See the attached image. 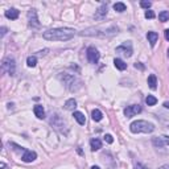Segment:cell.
<instances>
[{
    "instance_id": "34",
    "label": "cell",
    "mask_w": 169,
    "mask_h": 169,
    "mask_svg": "<svg viewBox=\"0 0 169 169\" xmlns=\"http://www.w3.org/2000/svg\"><path fill=\"white\" fill-rule=\"evenodd\" d=\"M91 169H101L99 167H95V165H94V167H91Z\"/></svg>"
},
{
    "instance_id": "11",
    "label": "cell",
    "mask_w": 169,
    "mask_h": 169,
    "mask_svg": "<svg viewBox=\"0 0 169 169\" xmlns=\"http://www.w3.org/2000/svg\"><path fill=\"white\" fill-rule=\"evenodd\" d=\"M106 16H107V4H103V6L95 12V15H94V19H95V20L102 21L103 19H106Z\"/></svg>"
},
{
    "instance_id": "15",
    "label": "cell",
    "mask_w": 169,
    "mask_h": 169,
    "mask_svg": "<svg viewBox=\"0 0 169 169\" xmlns=\"http://www.w3.org/2000/svg\"><path fill=\"white\" fill-rule=\"evenodd\" d=\"M90 147H91V151L95 152V151H98V149L102 148V142L99 139H91L90 140Z\"/></svg>"
},
{
    "instance_id": "21",
    "label": "cell",
    "mask_w": 169,
    "mask_h": 169,
    "mask_svg": "<svg viewBox=\"0 0 169 169\" xmlns=\"http://www.w3.org/2000/svg\"><path fill=\"white\" fill-rule=\"evenodd\" d=\"M145 103H147L148 106H155L157 103V98L153 97V95H148L147 98H145Z\"/></svg>"
},
{
    "instance_id": "24",
    "label": "cell",
    "mask_w": 169,
    "mask_h": 169,
    "mask_svg": "<svg viewBox=\"0 0 169 169\" xmlns=\"http://www.w3.org/2000/svg\"><path fill=\"white\" fill-rule=\"evenodd\" d=\"M126 4L124 3H115L114 4V9L116 12H124L126 11Z\"/></svg>"
},
{
    "instance_id": "33",
    "label": "cell",
    "mask_w": 169,
    "mask_h": 169,
    "mask_svg": "<svg viewBox=\"0 0 169 169\" xmlns=\"http://www.w3.org/2000/svg\"><path fill=\"white\" fill-rule=\"evenodd\" d=\"M164 107H165V109H169V102H165V103H164Z\"/></svg>"
},
{
    "instance_id": "18",
    "label": "cell",
    "mask_w": 169,
    "mask_h": 169,
    "mask_svg": "<svg viewBox=\"0 0 169 169\" xmlns=\"http://www.w3.org/2000/svg\"><path fill=\"white\" fill-rule=\"evenodd\" d=\"M76 107H77V101L73 99V98H72V99H68L66 103H65V109L69 110V111H73Z\"/></svg>"
},
{
    "instance_id": "2",
    "label": "cell",
    "mask_w": 169,
    "mask_h": 169,
    "mask_svg": "<svg viewBox=\"0 0 169 169\" xmlns=\"http://www.w3.org/2000/svg\"><path fill=\"white\" fill-rule=\"evenodd\" d=\"M130 130L132 134H151L155 131V126L147 120H135L130 124Z\"/></svg>"
},
{
    "instance_id": "22",
    "label": "cell",
    "mask_w": 169,
    "mask_h": 169,
    "mask_svg": "<svg viewBox=\"0 0 169 169\" xmlns=\"http://www.w3.org/2000/svg\"><path fill=\"white\" fill-rule=\"evenodd\" d=\"M159 20H160L161 23H165L169 20V12L168 11H163L159 13Z\"/></svg>"
},
{
    "instance_id": "31",
    "label": "cell",
    "mask_w": 169,
    "mask_h": 169,
    "mask_svg": "<svg viewBox=\"0 0 169 169\" xmlns=\"http://www.w3.org/2000/svg\"><path fill=\"white\" fill-rule=\"evenodd\" d=\"M7 33V28H4V27H2V36H4Z\"/></svg>"
},
{
    "instance_id": "9",
    "label": "cell",
    "mask_w": 169,
    "mask_h": 169,
    "mask_svg": "<svg viewBox=\"0 0 169 169\" xmlns=\"http://www.w3.org/2000/svg\"><path fill=\"white\" fill-rule=\"evenodd\" d=\"M140 112H142V107L139 105H132V106H128L124 109V115L127 118H132V116L140 114Z\"/></svg>"
},
{
    "instance_id": "35",
    "label": "cell",
    "mask_w": 169,
    "mask_h": 169,
    "mask_svg": "<svg viewBox=\"0 0 169 169\" xmlns=\"http://www.w3.org/2000/svg\"><path fill=\"white\" fill-rule=\"evenodd\" d=\"M168 57H169V49H168Z\"/></svg>"
},
{
    "instance_id": "29",
    "label": "cell",
    "mask_w": 169,
    "mask_h": 169,
    "mask_svg": "<svg viewBox=\"0 0 169 169\" xmlns=\"http://www.w3.org/2000/svg\"><path fill=\"white\" fill-rule=\"evenodd\" d=\"M135 68H136V69H140V70L144 69V66H143V65H140V64H135Z\"/></svg>"
},
{
    "instance_id": "14",
    "label": "cell",
    "mask_w": 169,
    "mask_h": 169,
    "mask_svg": "<svg viewBox=\"0 0 169 169\" xmlns=\"http://www.w3.org/2000/svg\"><path fill=\"white\" fill-rule=\"evenodd\" d=\"M33 112H35V115L37 116L39 119H44L45 118V111H44V107L40 106V105H37L33 107Z\"/></svg>"
},
{
    "instance_id": "16",
    "label": "cell",
    "mask_w": 169,
    "mask_h": 169,
    "mask_svg": "<svg viewBox=\"0 0 169 169\" xmlns=\"http://www.w3.org/2000/svg\"><path fill=\"white\" fill-rule=\"evenodd\" d=\"M73 116H74V119H76L81 126H83L84 123H86V118H84V115L82 114V112H79V111H74Z\"/></svg>"
},
{
    "instance_id": "10",
    "label": "cell",
    "mask_w": 169,
    "mask_h": 169,
    "mask_svg": "<svg viewBox=\"0 0 169 169\" xmlns=\"http://www.w3.org/2000/svg\"><path fill=\"white\" fill-rule=\"evenodd\" d=\"M36 159H37L36 152L29 151V149H25V152L23 153V156H21V160L24 163H32V161H35Z\"/></svg>"
},
{
    "instance_id": "7",
    "label": "cell",
    "mask_w": 169,
    "mask_h": 169,
    "mask_svg": "<svg viewBox=\"0 0 169 169\" xmlns=\"http://www.w3.org/2000/svg\"><path fill=\"white\" fill-rule=\"evenodd\" d=\"M152 144L155 145L156 148H163V147H168L169 145V136H157V138H153L152 139Z\"/></svg>"
},
{
    "instance_id": "1",
    "label": "cell",
    "mask_w": 169,
    "mask_h": 169,
    "mask_svg": "<svg viewBox=\"0 0 169 169\" xmlns=\"http://www.w3.org/2000/svg\"><path fill=\"white\" fill-rule=\"evenodd\" d=\"M76 36V31L72 28H57V29H49L44 32V37L48 41H68Z\"/></svg>"
},
{
    "instance_id": "17",
    "label": "cell",
    "mask_w": 169,
    "mask_h": 169,
    "mask_svg": "<svg viewBox=\"0 0 169 169\" xmlns=\"http://www.w3.org/2000/svg\"><path fill=\"white\" fill-rule=\"evenodd\" d=\"M114 65H115L116 69H118V70H122V72L127 69V64L124 62L123 60H120V58H115V60H114Z\"/></svg>"
},
{
    "instance_id": "19",
    "label": "cell",
    "mask_w": 169,
    "mask_h": 169,
    "mask_svg": "<svg viewBox=\"0 0 169 169\" xmlns=\"http://www.w3.org/2000/svg\"><path fill=\"white\" fill-rule=\"evenodd\" d=\"M148 84H149V87L152 89V90H155V89L157 87V78L155 74H151V76L148 77Z\"/></svg>"
},
{
    "instance_id": "4",
    "label": "cell",
    "mask_w": 169,
    "mask_h": 169,
    "mask_svg": "<svg viewBox=\"0 0 169 169\" xmlns=\"http://www.w3.org/2000/svg\"><path fill=\"white\" fill-rule=\"evenodd\" d=\"M2 70L4 73H7L8 76H13L16 72V64H15V60L11 58V57H7L3 60L2 62Z\"/></svg>"
},
{
    "instance_id": "27",
    "label": "cell",
    "mask_w": 169,
    "mask_h": 169,
    "mask_svg": "<svg viewBox=\"0 0 169 169\" xmlns=\"http://www.w3.org/2000/svg\"><path fill=\"white\" fill-rule=\"evenodd\" d=\"M105 142H107L109 144H111V143H114V139H112L111 135H105Z\"/></svg>"
},
{
    "instance_id": "6",
    "label": "cell",
    "mask_w": 169,
    "mask_h": 169,
    "mask_svg": "<svg viewBox=\"0 0 169 169\" xmlns=\"http://www.w3.org/2000/svg\"><path fill=\"white\" fill-rule=\"evenodd\" d=\"M86 56H87V60L90 64H98V61L101 58V54L99 52H98L97 48H94V46H90V48H87V52H86Z\"/></svg>"
},
{
    "instance_id": "12",
    "label": "cell",
    "mask_w": 169,
    "mask_h": 169,
    "mask_svg": "<svg viewBox=\"0 0 169 169\" xmlns=\"http://www.w3.org/2000/svg\"><path fill=\"white\" fill-rule=\"evenodd\" d=\"M19 15H20V12H19L16 8H9L6 11V17L11 19V20H16V19L19 17Z\"/></svg>"
},
{
    "instance_id": "23",
    "label": "cell",
    "mask_w": 169,
    "mask_h": 169,
    "mask_svg": "<svg viewBox=\"0 0 169 169\" xmlns=\"http://www.w3.org/2000/svg\"><path fill=\"white\" fill-rule=\"evenodd\" d=\"M36 64H37V58L35 57V56H29L27 60V65L29 68H35L36 66Z\"/></svg>"
},
{
    "instance_id": "26",
    "label": "cell",
    "mask_w": 169,
    "mask_h": 169,
    "mask_svg": "<svg viewBox=\"0 0 169 169\" xmlns=\"http://www.w3.org/2000/svg\"><path fill=\"white\" fill-rule=\"evenodd\" d=\"M155 12L153 11H147L145 12V19H155Z\"/></svg>"
},
{
    "instance_id": "13",
    "label": "cell",
    "mask_w": 169,
    "mask_h": 169,
    "mask_svg": "<svg viewBox=\"0 0 169 169\" xmlns=\"http://www.w3.org/2000/svg\"><path fill=\"white\" fill-rule=\"evenodd\" d=\"M147 39H148V42L151 44V46H155V45H156V42H157V40H159V35L156 33V32H148Z\"/></svg>"
},
{
    "instance_id": "8",
    "label": "cell",
    "mask_w": 169,
    "mask_h": 169,
    "mask_svg": "<svg viewBox=\"0 0 169 169\" xmlns=\"http://www.w3.org/2000/svg\"><path fill=\"white\" fill-rule=\"evenodd\" d=\"M28 24H29L31 28H40V23H39V19H37V12L36 9H31L28 12Z\"/></svg>"
},
{
    "instance_id": "28",
    "label": "cell",
    "mask_w": 169,
    "mask_h": 169,
    "mask_svg": "<svg viewBox=\"0 0 169 169\" xmlns=\"http://www.w3.org/2000/svg\"><path fill=\"white\" fill-rule=\"evenodd\" d=\"M135 169H148V168L145 167V165H143L142 163H136L135 164Z\"/></svg>"
},
{
    "instance_id": "5",
    "label": "cell",
    "mask_w": 169,
    "mask_h": 169,
    "mask_svg": "<svg viewBox=\"0 0 169 169\" xmlns=\"http://www.w3.org/2000/svg\"><path fill=\"white\" fill-rule=\"evenodd\" d=\"M116 53L123 56V57H131V56H132V44H131L130 41L123 42L120 46L116 48Z\"/></svg>"
},
{
    "instance_id": "3",
    "label": "cell",
    "mask_w": 169,
    "mask_h": 169,
    "mask_svg": "<svg viewBox=\"0 0 169 169\" xmlns=\"http://www.w3.org/2000/svg\"><path fill=\"white\" fill-rule=\"evenodd\" d=\"M60 79L64 82V84L66 86L70 91H77L79 87L82 86V82L79 81L78 78H76L72 74H66V73H62L60 74Z\"/></svg>"
},
{
    "instance_id": "30",
    "label": "cell",
    "mask_w": 169,
    "mask_h": 169,
    "mask_svg": "<svg viewBox=\"0 0 169 169\" xmlns=\"http://www.w3.org/2000/svg\"><path fill=\"white\" fill-rule=\"evenodd\" d=\"M164 35H165V39L169 41V29H165V32H164Z\"/></svg>"
},
{
    "instance_id": "25",
    "label": "cell",
    "mask_w": 169,
    "mask_h": 169,
    "mask_svg": "<svg viewBox=\"0 0 169 169\" xmlns=\"http://www.w3.org/2000/svg\"><path fill=\"white\" fill-rule=\"evenodd\" d=\"M152 6V3L151 2H140V7L142 8H147V11H148V8Z\"/></svg>"
},
{
    "instance_id": "20",
    "label": "cell",
    "mask_w": 169,
    "mask_h": 169,
    "mask_svg": "<svg viewBox=\"0 0 169 169\" xmlns=\"http://www.w3.org/2000/svg\"><path fill=\"white\" fill-rule=\"evenodd\" d=\"M91 118H93L94 122H101L102 118H103V114L98 109H95V110H93V112H91Z\"/></svg>"
},
{
    "instance_id": "32",
    "label": "cell",
    "mask_w": 169,
    "mask_h": 169,
    "mask_svg": "<svg viewBox=\"0 0 169 169\" xmlns=\"http://www.w3.org/2000/svg\"><path fill=\"white\" fill-rule=\"evenodd\" d=\"M159 169H169V164H168V165H163V167H160Z\"/></svg>"
}]
</instances>
